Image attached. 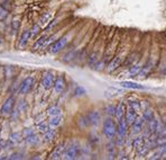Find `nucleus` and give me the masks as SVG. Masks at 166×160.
Segmentation results:
<instances>
[{"mask_svg":"<svg viewBox=\"0 0 166 160\" xmlns=\"http://www.w3.org/2000/svg\"><path fill=\"white\" fill-rule=\"evenodd\" d=\"M102 132H103L104 137L107 139H109V140H112L117 135V124H116V122L111 117H107L103 121Z\"/></svg>","mask_w":166,"mask_h":160,"instance_id":"nucleus-1","label":"nucleus"},{"mask_svg":"<svg viewBox=\"0 0 166 160\" xmlns=\"http://www.w3.org/2000/svg\"><path fill=\"white\" fill-rule=\"evenodd\" d=\"M69 41H70V40H69V36H67V35L59 37L57 41L53 42L52 44L48 46V52L52 53V54H56V53L61 52L63 48L66 46Z\"/></svg>","mask_w":166,"mask_h":160,"instance_id":"nucleus-2","label":"nucleus"},{"mask_svg":"<svg viewBox=\"0 0 166 160\" xmlns=\"http://www.w3.org/2000/svg\"><path fill=\"white\" fill-rule=\"evenodd\" d=\"M80 151H81V147H80V144L76 143V142H73L72 144H70L66 149H65L63 157L67 160L76 159L78 156L80 155Z\"/></svg>","mask_w":166,"mask_h":160,"instance_id":"nucleus-3","label":"nucleus"},{"mask_svg":"<svg viewBox=\"0 0 166 160\" xmlns=\"http://www.w3.org/2000/svg\"><path fill=\"white\" fill-rule=\"evenodd\" d=\"M55 79H56L55 72H53V71H45L41 80L42 87L46 90L53 88L54 82H55Z\"/></svg>","mask_w":166,"mask_h":160,"instance_id":"nucleus-4","label":"nucleus"},{"mask_svg":"<svg viewBox=\"0 0 166 160\" xmlns=\"http://www.w3.org/2000/svg\"><path fill=\"white\" fill-rule=\"evenodd\" d=\"M34 85H35V78L33 76H29L25 78L20 84V87H19V94L22 95H27L32 91V89L34 88Z\"/></svg>","mask_w":166,"mask_h":160,"instance_id":"nucleus-5","label":"nucleus"},{"mask_svg":"<svg viewBox=\"0 0 166 160\" xmlns=\"http://www.w3.org/2000/svg\"><path fill=\"white\" fill-rule=\"evenodd\" d=\"M15 98L12 96L8 97L7 99H6V101L4 103V105H2V107H1V114L2 115H10L11 112L14 111V107H15Z\"/></svg>","mask_w":166,"mask_h":160,"instance_id":"nucleus-6","label":"nucleus"},{"mask_svg":"<svg viewBox=\"0 0 166 160\" xmlns=\"http://www.w3.org/2000/svg\"><path fill=\"white\" fill-rule=\"evenodd\" d=\"M54 90H55L56 94H62L64 90H65V87H66V80H65V77L64 75H59L57 78L55 79V82H54Z\"/></svg>","mask_w":166,"mask_h":160,"instance_id":"nucleus-7","label":"nucleus"},{"mask_svg":"<svg viewBox=\"0 0 166 160\" xmlns=\"http://www.w3.org/2000/svg\"><path fill=\"white\" fill-rule=\"evenodd\" d=\"M117 134H118L119 137H122V138H126V135L128 134V123H127L125 117L118 119Z\"/></svg>","mask_w":166,"mask_h":160,"instance_id":"nucleus-8","label":"nucleus"},{"mask_svg":"<svg viewBox=\"0 0 166 160\" xmlns=\"http://www.w3.org/2000/svg\"><path fill=\"white\" fill-rule=\"evenodd\" d=\"M137 117H138V112H136L134 108L128 106V108L126 109V113H125V119L126 121H127V123H128V125H131Z\"/></svg>","mask_w":166,"mask_h":160,"instance_id":"nucleus-9","label":"nucleus"},{"mask_svg":"<svg viewBox=\"0 0 166 160\" xmlns=\"http://www.w3.org/2000/svg\"><path fill=\"white\" fill-rule=\"evenodd\" d=\"M145 123H146V121H145V119L141 116V117H137L136 119H135V122L131 124L133 125V132L135 134H138L140 133L141 131L144 130V126H145Z\"/></svg>","mask_w":166,"mask_h":160,"instance_id":"nucleus-10","label":"nucleus"},{"mask_svg":"<svg viewBox=\"0 0 166 160\" xmlns=\"http://www.w3.org/2000/svg\"><path fill=\"white\" fill-rule=\"evenodd\" d=\"M122 63V58L120 55H117L114 56L113 59L110 61V63L108 64V72H113V71H116L117 69H118L120 66H121Z\"/></svg>","mask_w":166,"mask_h":160,"instance_id":"nucleus-11","label":"nucleus"},{"mask_svg":"<svg viewBox=\"0 0 166 160\" xmlns=\"http://www.w3.org/2000/svg\"><path fill=\"white\" fill-rule=\"evenodd\" d=\"M88 121L90 123V125H98L99 122L101 121V115H100V113L98 111H92V112H90L88 114Z\"/></svg>","mask_w":166,"mask_h":160,"instance_id":"nucleus-12","label":"nucleus"},{"mask_svg":"<svg viewBox=\"0 0 166 160\" xmlns=\"http://www.w3.org/2000/svg\"><path fill=\"white\" fill-rule=\"evenodd\" d=\"M64 151H65V144H64V143H61V144L57 145L55 149H54V151L51 153L49 158H51V159H61L63 157V155H64Z\"/></svg>","mask_w":166,"mask_h":160,"instance_id":"nucleus-13","label":"nucleus"},{"mask_svg":"<svg viewBox=\"0 0 166 160\" xmlns=\"http://www.w3.org/2000/svg\"><path fill=\"white\" fill-rule=\"evenodd\" d=\"M119 85L121 86L122 88H129V89H146V87L139 84L133 81H120Z\"/></svg>","mask_w":166,"mask_h":160,"instance_id":"nucleus-14","label":"nucleus"},{"mask_svg":"<svg viewBox=\"0 0 166 160\" xmlns=\"http://www.w3.org/2000/svg\"><path fill=\"white\" fill-rule=\"evenodd\" d=\"M153 66H154V64H153V62H151V61H148V62L145 64V66H143V67H141V69H140V71H139V73H138L140 78H145V77H146V76H147L148 73H149V72L151 71V69H153Z\"/></svg>","mask_w":166,"mask_h":160,"instance_id":"nucleus-15","label":"nucleus"},{"mask_svg":"<svg viewBox=\"0 0 166 160\" xmlns=\"http://www.w3.org/2000/svg\"><path fill=\"white\" fill-rule=\"evenodd\" d=\"M32 37L30 36V30H25L22 32V36H20V40H19V45L22 46V48H25L27 46V43L29 41V38Z\"/></svg>","mask_w":166,"mask_h":160,"instance_id":"nucleus-16","label":"nucleus"},{"mask_svg":"<svg viewBox=\"0 0 166 160\" xmlns=\"http://www.w3.org/2000/svg\"><path fill=\"white\" fill-rule=\"evenodd\" d=\"M125 113H126V107L124 103H119L117 106H116V113H114V117L117 119H120L122 117H125Z\"/></svg>","mask_w":166,"mask_h":160,"instance_id":"nucleus-17","label":"nucleus"},{"mask_svg":"<svg viewBox=\"0 0 166 160\" xmlns=\"http://www.w3.org/2000/svg\"><path fill=\"white\" fill-rule=\"evenodd\" d=\"M24 140L26 142V144H29V145H36L41 142V139H39V137H38L36 133H34V134H32V135H28L26 138H24Z\"/></svg>","mask_w":166,"mask_h":160,"instance_id":"nucleus-18","label":"nucleus"},{"mask_svg":"<svg viewBox=\"0 0 166 160\" xmlns=\"http://www.w3.org/2000/svg\"><path fill=\"white\" fill-rule=\"evenodd\" d=\"M124 93V90L119 89V88H116V87H110V88H108L106 90V96L109 97V98H112V97H116L118 96V95H121Z\"/></svg>","mask_w":166,"mask_h":160,"instance_id":"nucleus-19","label":"nucleus"},{"mask_svg":"<svg viewBox=\"0 0 166 160\" xmlns=\"http://www.w3.org/2000/svg\"><path fill=\"white\" fill-rule=\"evenodd\" d=\"M62 121H63L62 115H54V116H51V119L48 121V124L51 125V127H54V129H55L56 126L61 125Z\"/></svg>","mask_w":166,"mask_h":160,"instance_id":"nucleus-20","label":"nucleus"},{"mask_svg":"<svg viewBox=\"0 0 166 160\" xmlns=\"http://www.w3.org/2000/svg\"><path fill=\"white\" fill-rule=\"evenodd\" d=\"M141 64L139 63V62H137V63H133L131 66H130L129 70H128V73H129L130 77H134V76H136L139 73L140 69H141Z\"/></svg>","mask_w":166,"mask_h":160,"instance_id":"nucleus-21","label":"nucleus"},{"mask_svg":"<svg viewBox=\"0 0 166 160\" xmlns=\"http://www.w3.org/2000/svg\"><path fill=\"white\" fill-rule=\"evenodd\" d=\"M144 144H145V137H143V135L136 137V138L133 140V147L136 150H139Z\"/></svg>","mask_w":166,"mask_h":160,"instance_id":"nucleus-22","label":"nucleus"},{"mask_svg":"<svg viewBox=\"0 0 166 160\" xmlns=\"http://www.w3.org/2000/svg\"><path fill=\"white\" fill-rule=\"evenodd\" d=\"M107 153H108V158L109 159H114L116 156H117V151H116V144L110 142L109 144L107 145Z\"/></svg>","mask_w":166,"mask_h":160,"instance_id":"nucleus-23","label":"nucleus"},{"mask_svg":"<svg viewBox=\"0 0 166 160\" xmlns=\"http://www.w3.org/2000/svg\"><path fill=\"white\" fill-rule=\"evenodd\" d=\"M147 123H148V130L151 131V134L155 133L156 131H157V127H158V125H159L157 119H156V117H153V119Z\"/></svg>","mask_w":166,"mask_h":160,"instance_id":"nucleus-24","label":"nucleus"},{"mask_svg":"<svg viewBox=\"0 0 166 160\" xmlns=\"http://www.w3.org/2000/svg\"><path fill=\"white\" fill-rule=\"evenodd\" d=\"M24 139V137H22V132H12V133L9 135V140H10L14 144L15 143H18V142H20Z\"/></svg>","mask_w":166,"mask_h":160,"instance_id":"nucleus-25","label":"nucleus"},{"mask_svg":"<svg viewBox=\"0 0 166 160\" xmlns=\"http://www.w3.org/2000/svg\"><path fill=\"white\" fill-rule=\"evenodd\" d=\"M55 135H56V131L54 130V127H51L47 132L44 133V140L46 142H52L54 140V138H55Z\"/></svg>","mask_w":166,"mask_h":160,"instance_id":"nucleus-26","label":"nucleus"},{"mask_svg":"<svg viewBox=\"0 0 166 160\" xmlns=\"http://www.w3.org/2000/svg\"><path fill=\"white\" fill-rule=\"evenodd\" d=\"M62 114V108L57 106V105H54V106H51V107L47 109V115L49 116H54V115H61Z\"/></svg>","mask_w":166,"mask_h":160,"instance_id":"nucleus-27","label":"nucleus"},{"mask_svg":"<svg viewBox=\"0 0 166 160\" xmlns=\"http://www.w3.org/2000/svg\"><path fill=\"white\" fill-rule=\"evenodd\" d=\"M51 18H52V14H51L49 11H47V12L43 14V15H42V17H41V19H39V25H41V26L47 25L48 23H49V20H51Z\"/></svg>","mask_w":166,"mask_h":160,"instance_id":"nucleus-28","label":"nucleus"},{"mask_svg":"<svg viewBox=\"0 0 166 160\" xmlns=\"http://www.w3.org/2000/svg\"><path fill=\"white\" fill-rule=\"evenodd\" d=\"M46 38H47V36H46V35H44V36H42L41 38H38V40H37V41L35 42V44L33 45V50H34V51H36V50H41V48H43L45 41H46Z\"/></svg>","mask_w":166,"mask_h":160,"instance_id":"nucleus-29","label":"nucleus"},{"mask_svg":"<svg viewBox=\"0 0 166 160\" xmlns=\"http://www.w3.org/2000/svg\"><path fill=\"white\" fill-rule=\"evenodd\" d=\"M37 129L39 132L42 133H45V132H47L49 129H51V125L48 124V122H45V121H42V122L37 123Z\"/></svg>","mask_w":166,"mask_h":160,"instance_id":"nucleus-30","label":"nucleus"},{"mask_svg":"<svg viewBox=\"0 0 166 160\" xmlns=\"http://www.w3.org/2000/svg\"><path fill=\"white\" fill-rule=\"evenodd\" d=\"M143 117L145 119V121L146 122H149L153 117H155V114H154V112H153V109L151 108H145L144 113H143Z\"/></svg>","mask_w":166,"mask_h":160,"instance_id":"nucleus-31","label":"nucleus"},{"mask_svg":"<svg viewBox=\"0 0 166 160\" xmlns=\"http://www.w3.org/2000/svg\"><path fill=\"white\" fill-rule=\"evenodd\" d=\"M128 106L134 108L136 112L141 111V104H140L139 101H136V99H129V101H128Z\"/></svg>","mask_w":166,"mask_h":160,"instance_id":"nucleus-32","label":"nucleus"},{"mask_svg":"<svg viewBox=\"0 0 166 160\" xmlns=\"http://www.w3.org/2000/svg\"><path fill=\"white\" fill-rule=\"evenodd\" d=\"M39 33H41V25H39V24L33 25V27L30 28V36H32V37H35V36H37Z\"/></svg>","mask_w":166,"mask_h":160,"instance_id":"nucleus-33","label":"nucleus"},{"mask_svg":"<svg viewBox=\"0 0 166 160\" xmlns=\"http://www.w3.org/2000/svg\"><path fill=\"white\" fill-rule=\"evenodd\" d=\"M85 94H86V90H85L83 87H81V86H78V87L75 88V90H74V95L76 97L84 96Z\"/></svg>","mask_w":166,"mask_h":160,"instance_id":"nucleus-34","label":"nucleus"},{"mask_svg":"<svg viewBox=\"0 0 166 160\" xmlns=\"http://www.w3.org/2000/svg\"><path fill=\"white\" fill-rule=\"evenodd\" d=\"M97 62H99V55H98V53H92L90 59H89V64L90 66H96Z\"/></svg>","mask_w":166,"mask_h":160,"instance_id":"nucleus-35","label":"nucleus"},{"mask_svg":"<svg viewBox=\"0 0 166 160\" xmlns=\"http://www.w3.org/2000/svg\"><path fill=\"white\" fill-rule=\"evenodd\" d=\"M11 27H12V30H14V33H16L17 30H19V27H20V20L17 18H15L12 22H11Z\"/></svg>","mask_w":166,"mask_h":160,"instance_id":"nucleus-36","label":"nucleus"},{"mask_svg":"<svg viewBox=\"0 0 166 160\" xmlns=\"http://www.w3.org/2000/svg\"><path fill=\"white\" fill-rule=\"evenodd\" d=\"M106 113H107L109 116H114V113H116V106L114 105H108L106 107Z\"/></svg>","mask_w":166,"mask_h":160,"instance_id":"nucleus-37","label":"nucleus"},{"mask_svg":"<svg viewBox=\"0 0 166 160\" xmlns=\"http://www.w3.org/2000/svg\"><path fill=\"white\" fill-rule=\"evenodd\" d=\"M24 153L22 152H14L11 153L10 156L8 157V159H11V160H17V159H22L24 158Z\"/></svg>","mask_w":166,"mask_h":160,"instance_id":"nucleus-38","label":"nucleus"},{"mask_svg":"<svg viewBox=\"0 0 166 160\" xmlns=\"http://www.w3.org/2000/svg\"><path fill=\"white\" fill-rule=\"evenodd\" d=\"M22 133V137L26 138V137H28V135H32V134L35 133V130H34L33 127H28V129H25Z\"/></svg>","mask_w":166,"mask_h":160,"instance_id":"nucleus-39","label":"nucleus"},{"mask_svg":"<svg viewBox=\"0 0 166 160\" xmlns=\"http://www.w3.org/2000/svg\"><path fill=\"white\" fill-rule=\"evenodd\" d=\"M75 58V52H70L69 54H66V55L64 56V61L66 62V61H70V60L74 59Z\"/></svg>","mask_w":166,"mask_h":160,"instance_id":"nucleus-40","label":"nucleus"},{"mask_svg":"<svg viewBox=\"0 0 166 160\" xmlns=\"http://www.w3.org/2000/svg\"><path fill=\"white\" fill-rule=\"evenodd\" d=\"M159 158H162V149L158 150L157 152H155L151 157V159H159Z\"/></svg>","mask_w":166,"mask_h":160,"instance_id":"nucleus-41","label":"nucleus"},{"mask_svg":"<svg viewBox=\"0 0 166 160\" xmlns=\"http://www.w3.org/2000/svg\"><path fill=\"white\" fill-rule=\"evenodd\" d=\"M56 24H57V19H54V20H52V23H51V24H48L47 27H46V30H52V28L55 26Z\"/></svg>","mask_w":166,"mask_h":160,"instance_id":"nucleus-42","label":"nucleus"},{"mask_svg":"<svg viewBox=\"0 0 166 160\" xmlns=\"http://www.w3.org/2000/svg\"><path fill=\"white\" fill-rule=\"evenodd\" d=\"M2 43H4V37H2L1 35H0V45L2 44Z\"/></svg>","mask_w":166,"mask_h":160,"instance_id":"nucleus-43","label":"nucleus"},{"mask_svg":"<svg viewBox=\"0 0 166 160\" xmlns=\"http://www.w3.org/2000/svg\"><path fill=\"white\" fill-rule=\"evenodd\" d=\"M164 127H165V130H166V117L165 119H164Z\"/></svg>","mask_w":166,"mask_h":160,"instance_id":"nucleus-44","label":"nucleus"},{"mask_svg":"<svg viewBox=\"0 0 166 160\" xmlns=\"http://www.w3.org/2000/svg\"><path fill=\"white\" fill-rule=\"evenodd\" d=\"M1 141H2V139L0 138V144H1Z\"/></svg>","mask_w":166,"mask_h":160,"instance_id":"nucleus-45","label":"nucleus"},{"mask_svg":"<svg viewBox=\"0 0 166 160\" xmlns=\"http://www.w3.org/2000/svg\"><path fill=\"white\" fill-rule=\"evenodd\" d=\"M0 133H1V126H0Z\"/></svg>","mask_w":166,"mask_h":160,"instance_id":"nucleus-46","label":"nucleus"}]
</instances>
